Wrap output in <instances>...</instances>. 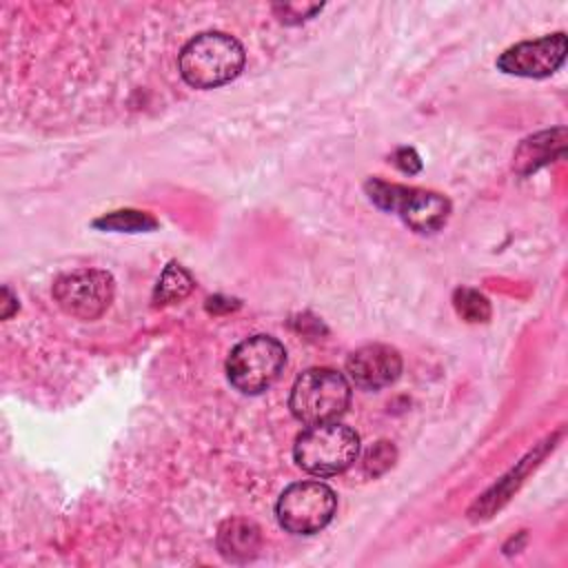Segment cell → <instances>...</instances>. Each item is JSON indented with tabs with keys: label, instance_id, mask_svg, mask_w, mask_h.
Segmentation results:
<instances>
[{
	"label": "cell",
	"instance_id": "12",
	"mask_svg": "<svg viewBox=\"0 0 568 568\" xmlns=\"http://www.w3.org/2000/svg\"><path fill=\"white\" fill-rule=\"evenodd\" d=\"M193 291V277L189 275L186 268L180 264L171 262L162 271V277L158 280V286L153 291V302L155 304H171L184 300Z\"/></svg>",
	"mask_w": 568,
	"mask_h": 568
},
{
	"label": "cell",
	"instance_id": "1",
	"mask_svg": "<svg viewBox=\"0 0 568 568\" xmlns=\"http://www.w3.org/2000/svg\"><path fill=\"white\" fill-rule=\"evenodd\" d=\"M244 67L242 44L222 31H204L180 51V73L195 89H215L231 82Z\"/></svg>",
	"mask_w": 568,
	"mask_h": 568
},
{
	"label": "cell",
	"instance_id": "2",
	"mask_svg": "<svg viewBox=\"0 0 568 568\" xmlns=\"http://www.w3.org/2000/svg\"><path fill=\"white\" fill-rule=\"evenodd\" d=\"M359 453V435L344 424L324 422L302 430L293 446L295 464L317 477L346 470Z\"/></svg>",
	"mask_w": 568,
	"mask_h": 568
},
{
	"label": "cell",
	"instance_id": "11",
	"mask_svg": "<svg viewBox=\"0 0 568 568\" xmlns=\"http://www.w3.org/2000/svg\"><path fill=\"white\" fill-rule=\"evenodd\" d=\"M564 129H555V131H544L537 133L528 140H524L519 144V149L515 151V169L519 173H530L535 169H539L541 164H546L555 153L564 151Z\"/></svg>",
	"mask_w": 568,
	"mask_h": 568
},
{
	"label": "cell",
	"instance_id": "4",
	"mask_svg": "<svg viewBox=\"0 0 568 568\" xmlns=\"http://www.w3.org/2000/svg\"><path fill=\"white\" fill-rule=\"evenodd\" d=\"M364 189L375 206L397 213L417 233H433L442 229L450 213V202L435 191L388 184L377 178L366 180Z\"/></svg>",
	"mask_w": 568,
	"mask_h": 568
},
{
	"label": "cell",
	"instance_id": "7",
	"mask_svg": "<svg viewBox=\"0 0 568 568\" xmlns=\"http://www.w3.org/2000/svg\"><path fill=\"white\" fill-rule=\"evenodd\" d=\"M53 300L78 320H98L113 300V277L100 268H80L53 282Z\"/></svg>",
	"mask_w": 568,
	"mask_h": 568
},
{
	"label": "cell",
	"instance_id": "8",
	"mask_svg": "<svg viewBox=\"0 0 568 568\" xmlns=\"http://www.w3.org/2000/svg\"><path fill=\"white\" fill-rule=\"evenodd\" d=\"M566 33L557 31L537 40H526L508 47L499 58L497 67L504 73L521 78H546L555 73L566 58Z\"/></svg>",
	"mask_w": 568,
	"mask_h": 568
},
{
	"label": "cell",
	"instance_id": "10",
	"mask_svg": "<svg viewBox=\"0 0 568 568\" xmlns=\"http://www.w3.org/2000/svg\"><path fill=\"white\" fill-rule=\"evenodd\" d=\"M260 528L248 519H226L217 532V548L229 561H246L257 555Z\"/></svg>",
	"mask_w": 568,
	"mask_h": 568
},
{
	"label": "cell",
	"instance_id": "13",
	"mask_svg": "<svg viewBox=\"0 0 568 568\" xmlns=\"http://www.w3.org/2000/svg\"><path fill=\"white\" fill-rule=\"evenodd\" d=\"M93 226L98 229H106V231H126V233H140V231H151L158 226L155 217H151L144 211H113L109 215H102L93 222Z\"/></svg>",
	"mask_w": 568,
	"mask_h": 568
},
{
	"label": "cell",
	"instance_id": "9",
	"mask_svg": "<svg viewBox=\"0 0 568 568\" xmlns=\"http://www.w3.org/2000/svg\"><path fill=\"white\" fill-rule=\"evenodd\" d=\"M346 373L355 386L379 390L399 377L402 355L386 344H366L348 355Z\"/></svg>",
	"mask_w": 568,
	"mask_h": 568
},
{
	"label": "cell",
	"instance_id": "6",
	"mask_svg": "<svg viewBox=\"0 0 568 568\" xmlns=\"http://www.w3.org/2000/svg\"><path fill=\"white\" fill-rule=\"evenodd\" d=\"M337 497L322 481L291 484L277 499L275 515L280 526L293 535L320 532L335 515Z\"/></svg>",
	"mask_w": 568,
	"mask_h": 568
},
{
	"label": "cell",
	"instance_id": "5",
	"mask_svg": "<svg viewBox=\"0 0 568 568\" xmlns=\"http://www.w3.org/2000/svg\"><path fill=\"white\" fill-rule=\"evenodd\" d=\"M284 364L286 351L275 337L253 335L231 351L226 375L240 393L260 395L280 377Z\"/></svg>",
	"mask_w": 568,
	"mask_h": 568
},
{
	"label": "cell",
	"instance_id": "17",
	"mask_svg": "<svg viewBox=\"0 0 568 568\" xmlns=\"http://www.w3.org/2000/svg\"><path fill=\"white\" fill-rule=\"evenodd\" d=\"M2 297H4V302H2V304H4V308H2V320H7V317L13 313V308H18V304H13L16 297L11 295V291H9L7 286L2 288Z\"/></svg>",
	"mask_w": 568,
	"mask_h": 568
},
{
	"label": "cell",
	"instance_id": "3",
	"mask_svg": "<svg viewBox=\"0 0 568 568\" xmlns=\"http://www.w3.org/2000/svg\"><path fill=\"white\" fill-rule=\"evenodd\" d=\"M351 404L348 379L333 368H308L304 371L288 397L291 413L306 426L335 422L346 413Z\"/></svg>",
	"mask_w": 568,
	"mask_h": 568
},
{
	"label": "cell",
	"instance_id": "14",
	"mask_svg": "<svg viewBox=\"0 0 568 568\" xmlns=\"http://www.w3.org/2000/svg\"><path fill=\"white\" fill-rule=\"evenodd\" d=\"M453 304L459 317H464L470 324L488 322L490 317V302L475 288H457L453 295Z\"/></svg>",
	"mask_w": 568,
	"mask_h": 568
},
{
	"label": "cell",
	"instance_id": "16",
	"mask_svg": "<svg viewBox=\"0 0 568 568\" xmlns=\"http://www.w3.org/2000/svg\"><path fill=\"white\" fill-rule=\"evenodd\" d=\"M393 164H395L399 171L408 173V175H413V173H417V171L422 169L419 155H417L413 149H408V146H402V149H397V151L393 153Z\"/></svg>",
	"mask_w": 568,
	"mask_h": 568
},
{
	"label": "cell",
	"instance_id": "15",
	"mask_svg": "<svg viewBox=\"0 0 568 568\" xmlns=\"http://www.w3.org/2000/svg\"><path fill=\"white\" fill-rule=\"evenodd\" d=\"M395 459V448L388 442H377L373 448H368L364 457V470L368 475H382L386 468L393 466Z\"/></svg>",
	"mask_w": 568,
	"mask_h": 568
}]
</instances>
